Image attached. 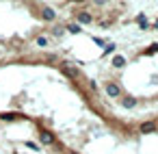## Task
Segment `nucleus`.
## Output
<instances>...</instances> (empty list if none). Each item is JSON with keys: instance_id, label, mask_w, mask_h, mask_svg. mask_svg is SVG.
<instances>
[{"instance_id": "f8f14e48", "label": "nucleus", "mask_w": 158, "mask_h": 154, "mask_svg": "<svg viewBox=\"0 0 158 154\" xmlns=\"http://www.w3.org/2000/svg\"><path fill=\"white\" fill-rule=\"evenodd\" d=\"M93 2H95V5H106L108 0H93Z\"/></svg>"}, {"instance_id": "9b49d317", "label": "nucleus", "mask_w": 158, "mask_h": 154, "mask_svg": "<svg viewBox=\"0 0 158 154\" xmlns=\"http://www.w3.org/2000/svg\"><path fill=\"white\" fill-rule=\"evenodd\" d=\"M65 74H69V76H78V72H76L72 65H67V67H65Z\"/></svg>"}, {"instance_id": "0eeeda50", "label": "nucleus", "mask_w": 158, "mask_h": 154, "mask_svg": "<svg viewBox=\"0 0 158 154\" xmlns=\"http://www.w3.org/2000/svg\"><path fill=\"white\" fill-rule=\"evenodd\" d=\"M126 65V57H121V54H117V57H113V67H123Z\"/></svg>"}, {"instance_id": "f03ea898", "label": "nucleus", "mask_w": 158, "mask_h": 154, "mask_svg": "<svg viewBox=\"0 0 158 154\" xmlns=\"http://www.w3.org/2000/svg\"><path fill=\"white\" fill-rule=\"evenodd\" d=\"M158 126H156V122H143L141 126H139V132L141 135H149V132H154Z\"/></svg>"}, {"instance_id": "ddd939ff", "label": "nucleus", "mask_w": 158, "mask_h": 154, "mask_svg": "<svg viewBox=\"0 0 158 154\" xmlns=\"http://www.w3.org/2000/svg\"><path fill=\"white\" fill-rule=\"evenodd\" d=\"M74 2H80V0H74Z\"/></svg>"}, {"instance_id": "7ed1b4c3", "label": "nucleus", "mask_w": 158, "mask_h": 154, "mask_svg": "<svg viewBox=\"0 0 158 154\" xmlns=\"http://www.w3.org/2000/svg\"><path fill=\"white\" fill-rule=\"evenodd\" d=\"M41 18H44L46 22H54L56 11H54V9H50V7H41Z\"/></svg>"}, {"instance_id": "1a4fd4ad", "label": "nucleus", "mask_w": 158, "mask_h": 154, "mask_svg": "<svg viewBox=\"0 0 158 154\" xmlns=\"http://www.w3.org/2000/svg\"><path fill=\"white\" fill-rule=\"evenodd\" d=\"M35 44H37L39 48H46V46H48V37H44V35H39V37H35Z\"/></svg>"}, {"instance_id": "f257e3e1", "label": "nucleus", "mask_w": 158, "mask_h": 154, "mask_svg": "<svg viewBox=\"0 0 158 154\" xmlns=\"http://www.w3.org/2000/svg\"><path fill=\"white\" fill-rule=\"evenodd\" d=\"M104 93L113 100H119L121 98V87L117 83H104Z\"/></svg>"}, {"instance_id": "423d86ee", "label": "nucleus", "mask_w": 158, "mask_h": 154, "mask_svg": "<svg viewBox=\"0 0 158 154\" xmlns=\"http://www.w3.org/2000/svg\"><path fill=\"white\" fill-rule=\"evenodd\" d=\"M39 139H41V143H44V145H52V143H54V135H52V132H48V130H41Z\"/></svg>"}, {"instance_id": "39448f33", "label": "nucleus", "mask_w": 158, "mask_h": 154, "mask_svg": "<svg viewBox=\"0 0 158 154\" xmlns=\"http://www.w3.org/2000/svg\"><path fill=\"white\" fill-rule=\"evenodd\" d=\"M76 20H78V24H91V22H93V15L87 13V11H80V13L76 15Z\"/></svg>"}, {"instance_id": "9d476101", "label": "nucleus", "mask_w": 158, "mask_h": 154, "mask_svg": "<svg viewBox=\"0 0 158 154\" xmlns=\"http://www.w3.org/2000/svg\"><path fill=\"white\" fill-rule=\"evenodd\" d=\"M67 31H69L72 35H78V33H80V24H67Z\"/></svg>"}, {"instance_id": "20e7f679", "label": "nucleus", "mask_w": 158, "mask_h": 154, "mask_svg": "<svg viewBox=\"0 0 158 154\" xmlns=\"http://www.w3.org/2000/svg\"><path fill=\"white\" fill-rule=\"evenodd\" d=\"M119 100H121V106L123 109H134L136 106V98L134 96H121Z\"/></svg>"}, {"instance_id": "6e6552de", "label": "nucleus", "mask_w": 158, "mask_h": 154, "mask_svg": "<svg viewBox=\"0 0 158 154\" xmlns=\"http://www.w3.org/2000/svg\"><path fill=\"white\" fill-rule=\"evenodd\" d=\"M0 119H5V122H15V119H20V115H15V113H0Z\"/></svg>"}]
</instances>
